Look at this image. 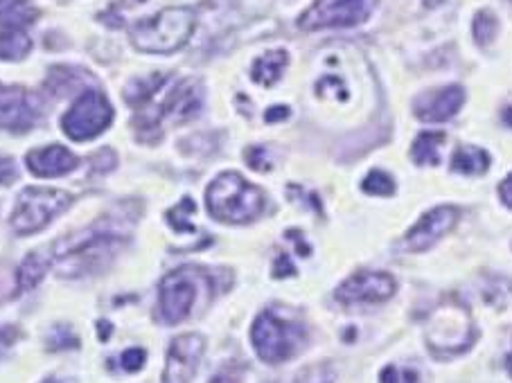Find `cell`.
<instances>
[{
    "mask_svg": "<svg viewBox=\"0 0 512 383\" xmlns=\"http://www.w3.org/2000/svg\"><path fill=\"white\" fill-rule=\"evenodd\" d=\"M125 97L134 106V127L143 140L161 138L167 127L188 122L201 111L199 86L170 75H152L131 82Z\"/></svg>",
    "mask_w": 512,
    "mask_h": 383,
    "instance_id": "6da1fadb",
    "label": "cell"
},
{
    "mask_svg": "<svg viewBox=\"0 0 512 383\" xmlns=\"http://www.w3.org/2000/svg\"><path fill=\"white\" fill-rule=\"evenodd\" d=\"M210 215L224 224H251L264 210V194L242 174L224 172L208 187Z\"/></svg>",
    "mask_w": 512,
    "mask_h": 383,
    "instance_id": "7a4b0ae2",
    "label": "cell"
},
{
    "mask_svg": "<svg viewBox=\"0 0 512 383\" xmlns=\"http://www.w3.org/2000/svg\"><path fill=\"white\" fill-rule=\"evenodd\" d=\"M197 14L188 7H170L136 23L129 32L131 43L145 52H174L190 41Z\"/></svg>",
    "mask_w": 512,
    "mask_h": 383,
    "instance_id": "3957f363",
    "label": "cell"
},
{
    "mask_svg": "<svg viewBox=\"0 0 512 383\" xmlns=\"http://www.w3.org/2000/svg\"><path fill=\"white\" fill-rule=\"evenodd\" d=\"M427 343L436 354H461L474 343V323L461 300H443L425 323Z\"/></svg>",
    "mask_w": 512,
    "mask_h": 383,
    "instance_id": "277c9868",
    "label": "cell"
},
{
    "mask_svg": "<svg viewBox=\"0 0 512 383\" xmlns=\"http://www.w3.org/2000/svg\"><path fill=\"white\" fill-rule=\"evenodd\" d=\"M253 347L264 363H282L294 356L305 341V327L294 320L278 318L271 311H264L255 318L251 329Z\"/></svg>",
    "mask_w": 512,
    "mask_h": 383,
    "instance_id": "5b68a950",
    "label": "cell"
},
{
    "mask_svg": "<svg viewBox=\"0 0 512 383\" xmlns=\"http://www.w3.org/2000/svg\"><path fill=\"white\" fill-rule=\"evenodd\" d=\"M73 197L64 190H50V187H28L16 199V210L12 215V228L19 235H32L46 228L52 219L59 217Z\"/></svg>",
    "mask_w": 512,
    "mask_h": 383,
    "instance_id": "8992f818",
    "label": "cell"
},
{
    "mask_svg": "<svg viewBox=\"0 0 512 383\" xmlns=\"http://www.w3.org/2000/svg\"><path fill=\"white\" fill-rule=\"evenodd\" d=\"M201 282H206V273L194 266H183L165 275L158 289V316L163 323L176 325L190 316Z\"/></svg>",
    "mask_w": 512,
    "mask_h": 383,
    "instance_id": "52a82bcc",
    "label": "cell"
},
{
    "mask_svg": "<svg viewBox=\"0 0 512 383\" xmlns=\"http://www.w3.org/2000/svg\"><path fill=\"white\" fill-rule=\"evenodd\" d=\"M377 7V0H316L300 16L298 25L303 30L321 28H355L364 23Z\"/></svg>",
    "mask_w": 512,
    "mask_h": 383,
    "instance_id": "ba28073f",
    "label": "cell"
},
{
    "mask_svg": "<svg viewBox=\"0 0 512 383\" xmlns=\"http://www.w3.org/2000/svg\"><path fill=\"white\" fill-rule=\"evenodd\" d=\"M113 120V109L107 97L95 91H86L79 100L70 106L64 118V131L77 142L91 140L109 129Z\"/></svg>",
    "mask_w": 512,
    "mask_h": 383,
    "instance_id": "9c48e42d",
    "label": "cell"
},
{
    "mask_svg": "<svg viewBox=\"0 0 512 383\" xmlns=\"http://www.w3.org/2000/svg\"><path fill=\"white\" fill-rule=\"evenodd\" d=\"M39 120L37 97L23 86L0 84V129L28 131Z\"/></svg>",
    "mask_w": 512,
    "mask_h": 383,
    "instance_id": "30bf717a",
    "label": "cell"
},
{
    "mask_svg": "<svg viewBox=\"0 0 512 383\" xmlns=\"http://www.w3.org/2000/svg\"><path fill=\"white\" fill-rule=\"evenodd\" d=\"M206 341L199 334H183L174 338L167 352L163 383H190L197 372Z\"/></svg>",
    "mask_w": 512,
    "mask_h": 383,
    "instance_id": "8fae6325",
    "label": "cell"
},
{
    "mask_svg": "<svg viewBox=\"0 0 512 383\" xmlns=\"http://www.w3.org/2000/svg\"><path fill=\"white\" fill-rule=\"evenodd\" d=\"M397 284L388 273L382 271H361L352 275L337 289V298L343 305H357V302H382L395 293Z\"/></svg>",
    "mask_w": 512,
    "mask_h": 383,
    "instance_id": "7c38bea8",
    "label": "cell"
},
{
    "mask_svg": "<svg viewBox=\"0 0 512 383\" xmlns=\"http://www.w3.org/2000/svg\"><path fill=\"white\" fill-rule=\"evenodd\" d=\"M458 221V210L452 206H440L436 210H429L425 217H422L416 226L409 230V235L404 239L406 251L422 253L438 244L449 230L456 226Z\"/></svg>",
    "mask_w": 512,
    "mask_h": 383,
    "instance_id": "4fadbf2b",
    "label": "cell"
},
{
    "mask_svg": "<svg viewBox=\"0 0 512 383\" xmlns=\"http://www.w3.org/2000/svg\"><path fill=\"white\" fill-rule=\"evenodd\" d=\"M465 102V88L463 86H443L436 91L422 93L413 111H416L422 122H445L458 113Z\"/></svg>",
    "mask_w": 512,
    "mask_h": 383,
    "instance_id": "5bb4252c",
    "label": "cell"
},
{
    "mask_svg": "<svg viewBox=\"0 0 512 383\" xmlns=\"http://www.w3.org/2000/svg\"><path fill=\"white\" fill-rule=\"evenodd\" d=\"M77 156L73 151H68L66 147L61 145H50L32 151L28 156V167L34 176L48 178V176H64L68 172H73L77 167Z\"/></svg>",
    "mask_w": 512,
    "mask_h": 383,
    "instance_id": "9a60e30c",
    "label": "cell"
},
{
    "mask_svg": "<svg viewBox=\"0 0 512 383\" xmlns=\"http://www.w3.org/2000/svg\"><path fill=\"white\" fill-rule=\"evenodd\" d=\"M37 21V7L30 0H0V34H25Z\"/></svg>",
    "mask_w": 512,
    "mask_h": 383,
    "instance_id": "2e32d148",
    "label": "cell"
},
{
    "mask_svg": "<svg viewBox=\"0 0 512 383\" xmlns=\"http://www.w3.org/2000/svg\"><path fill=\"white\" fill-rule=\"evenodd\" d=\"M50 264H52L50 248H48V251L30 253L21 262L19 271H16V291L21 293V291H28L32 287H37V284L43 280V275L48 273Z\"/></svg>",
    "mask_w": 512,
    "mask_h": 383,
    "instance_id": "e0dca14e",
    "label": "cell"
},
{
    "mask_svg": "<svg viewBox=\"0 0 512 383\" xmlns=\"http://www.w3.org/2000/svg\"><path fill=\"white\" fill-rule=\"evenodd\" d=\"M287 61H289V55L285 50L264 52L260 59H255L253 79L262 86L276 84L282 75V70H285V66H287Z\"/></svg>",
    "mask_w": 512,
    "mask_h": 383,
    "instance_id": "ac0fdd59",
    "label": "cell"
},
{
    "mask_svg": "<svg viewBox=\"0 0 512 383\" xmlns=\"http://www.w3.org/2000/svg\"><path fill=\"white\" fill-rule=\"evenodd\" d=\"M452 172L456 174H483L488 172L490 167V156L488 151L479 147H461L452 158Z\"/></svg>",
    "mask_w": 512,
    "mask_h": 383,
    "instance_id": "d6986e66",
    "label": "cell"
},
{
    "mask_svg": "<svg viewBox=\"0 0 512 383\" xmlns=\"http://www.w3.org/2000/svg\"><path fill=\"white\" fill-rule=\"evenodd\" d=\"M443 142H445V133H434V131L420 133L411 147L413 160H416L418 165H438Z\"/></svg>",
    "mask_w": 512,
    "mask_h": 383,
    "instance_id": "ffe728a7",
    "label": "cell"
},
{
    "mask_svg": "<svg viewBox=\"0 0 512 383\" xmlns=\"http://www.w3.org/2000/svg\"><path fill=\"white\" fill-rule=\"evenodd\" d=\"M497 30H499V21L492 12H479L474 16L472 34L479 46H488V43H492L494 37H497Z\"/></svg>",
    "mask_w": 512,
    "mask_h": 383,
    "instance_id": "44dd1931",
    "label": "cell"
},
{
    "mask_svg": "<svg viewBox=\"0 0 512 383\" xmlns=\"http://www.w3.org/2000/svg\"><path fill=\"white\" fill-rule=\"evenodd\" d=\"M361 187H364V192H368V194H377V197H391V194L395 192V181L386 172H377V169H373V172L364 178Z\"/></svg>",
    "mask_w": 512,
    "mask_h": 383,
    "instance_id": "7402d4cb",
    "label": "cell"
},
{
    "mask_svg": "<svg viewBox=\"0 0 512 383\" xmlns=\"http://www.w3.org/2000/svg\"><path fill=\"white\" fill-rule=\"evenodd\" d=\"M379 381L382 383H418V372L409 368H395V365H388L384 372L379 374Z\"/></svg>",
    "mask_w": 512,
    "mask_h": 383,
    "instance_id": "603a6c76",
    "label": "cell"
},
{
    "mask_svg": "<svg viewBox=\"0 0 512 383\" xmlns=\"http://www.w3.org/2000/svg\"><path fill=\"white\" fill-rule=\"evenodd\" d=\"M246 163H249V167H253L255 172H269L271 169V158L267 156L264 147L246 149Z\"/></svg>",
    "mask_w": 512,
    "mask_h": 383,
    "instance_id": "cb8c5ba5",
    "label": "cell"
},
{
    "mask_svg": "<svg viewBox=\"0 0 512 383\" xmlns=\"http://www.w3.org/2000/svg\"><path fill=\"white\" fill-rule=\"evenodd\" d=\"M57 334V341L55 338H50V350H64V347H75L77 345V338L73 336V332L66 327H59L55 329Z\"/></svg>",
    "mask_w": 512,
    "mask_h": 383,
    "instance_id": "d4e9b609",
    "label": "cell"
},
{
    "mask_svg": "<svg viewBox=\"0 0 512 383\" xmlns=\"http://www.w3.org/2000/svg\"><path fill=\"white\" fill-rule=\"evenodd\" d=\"M145 363V352L143 350H127L122 354V365H125V370L129 372H138L143 368Z\"/></svg>",
    "mask_w": 512,
    "mask_h": 383,
    "instance_id": "484cf974",
    "label": "cell"
},
{
    "mask_svg": "<svg viewBox=\"0 0 512 383\" xmlns=\"http://www.w3.org/2000/svg\"><path fill=\"white\" fill-rule=\"evenodd\" d=\"M16 178V167L10 158H0V185L12 183Z\"/></svg>",
    "mask_w": 512,
    "mask_h": 383,
    "instance_id": "4316f807",
    "label": "cell"
},
{
    "mask_svg": "<svg viewBox=\"0 0 512 383\" xmlns=\"http://www.w3.org/2000/svg\"><path fill=\"white\" fill-rule=\"evenodd\" d=\"M499 194H501V201L506 203V206L512 210V174H508V176L501 181Z\"/></svg>",
    "mask_w": 512,
    "mask_h": 383,
    "instance_id": "83f0119b",
    "label": "cell"
},
{
    "mask_svg": "<svg viewBox=\"0 0 512 383\" xmlns=\"http://www.w3.org/2000/svg\"><path fill=\"white\" fill-rule=\"evenodd\" d=\"M14 338H16V329H12V327L0 329V352H3L5 347L14 341Z\"/></svg>",
    "mask_w": 512,
    "mask_h": 383,
    "instance_id": "f1b7e54d",
    "label": "cell"
},
{
    "mask_svg": "<svg viewBox=\"0 0 512 383\" xmlns=\"http://www.w3.org/2000/svg\"><path fill=\"white\" fill-rule=\"evenodd\" d=\"M289 115V109L287 106H280V109H271V111H267V120L269 122H278L280 118H287Z\"/></svg>",
    "mask_w": 512,
    "mask_h": 383,
    "instance_id": "f546056e",
    "label": "cell"
},
{
    "mask_svg": "<svg viewBox=\"0 0 512 383\" xmlns=\"http://www.w3.org/2000/svg\"><path fill=\"white\" fill-rule=\"evenodd\" d=\"M503 120H506V122L510 124V127H512V106H510V109L503 111Z\"/></svg>",
    "mask_w": 512,
    "mask_h": 383,
    "instance_id": "4dcf8cb0",
    "label": "cell"
},
{
    "mask_svg": "<svg viewBox=\"0 0 512 383\" xmlns=\"http://www.w3.org/2000/svg\"><path fill=\"white\" fill-rule=\"evenodd\" d=\"M422 3H425V7H438L443 0H422Z\"/></svg>",
    "mask_w": 512,
    "mask_h": 383,
    "instance_id": "1f68e13d",
    "label": "cell"
},
{
    "mask_svg": "<svg viewBox=\"0 0 512 383\" xmlns=\"http://www.w3.org/2000/svg\"><path fill=\"white\" fill-rule=\"evenodd\" d=\"M43 383H73L70 379H48V381H43Z\"/></svg>",
    "mask_w": 512,
    "mask_h": 383,
    "instance_id": "d6a6232c",
    "label": "cell"
},
{
    "mask_svg": "<svg viewBox=\"0 0 512 383\" xmlns=\"http://www.w3.org/2000/svg\"><path fill=\"white\" fill-rule=\"evenodd\" d=\"M506 365H508V370H510V374H512V354H508V359H506Z\"/></svg>",
    "mask_w": 512,
    "mask_h": 383,
    "instance_id": "836d02e7",
    "label": "cell"
}]
</instances>
